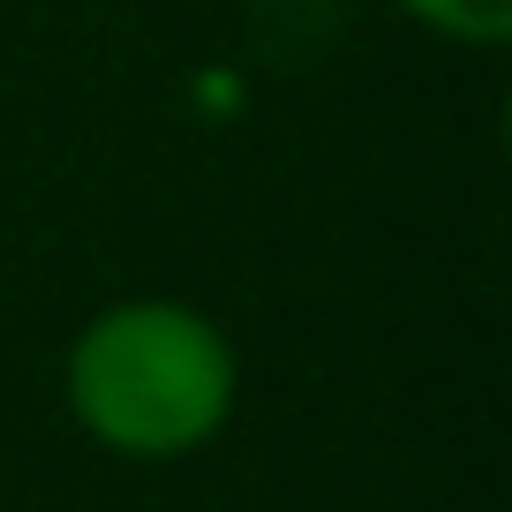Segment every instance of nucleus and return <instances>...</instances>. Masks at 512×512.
Listing matches in <instances>:
<instances>
[{"mask_svg":"<svg viewBox=\"0 0 512 512\" xmlns=\"http://www.w3.org/2000/svg\"><path fill=\"white\" fill-rule=\"evenodd\" d=\"M61 407L113 460H189L234 422L241 354L219 317L174 294L106 302L61 354Z\"/></svg>","mask_w":512,"mask_h":512,"instance_id":"1","label":"nucleus"},{"mask_svg":"<svg viewBox=\"0 0 512 512\" xmlns=\"http://www.w3.org/2000/svg\"><path fill=\"white\" fill-rule=\"evenodd\" d=\"M407 23L452 46H505L512 38V0H400Z\"/></svg>","mask_w":512,"mask_h":512,"instance_id":"2","label":"nucleus"}]
</instances>
